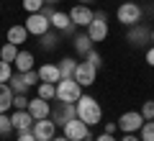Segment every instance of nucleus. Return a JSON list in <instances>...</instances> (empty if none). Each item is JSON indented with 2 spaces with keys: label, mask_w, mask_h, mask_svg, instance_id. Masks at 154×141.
<instances>
[{
  "label": "nucleus",
  "mask_w": 154,
  "mask_h": 141,
  "mask_svg": "<svg viewBox=\"0 0 154 141\" xmlns=\"http://www.w3.org/2000/svg\"><path fill=\"white\" fill-rule=\"evenodd\" d=\"M139 139L141 141H154V121H144V126L139 128Z\"/></svg>",
  "instance_id": "25"
},
{
  "label": "nucleus",
  "mask_w": 154,
  "mask_h": 141,
  "mask_svg": "<svg viewBox=\"0 0 154 141\" xmlns=\"http://www.w3.org/2000/svg\"><path fill=\"white\" fill-rule=\"evenodd\" d=\"M41 13H44L46 18H51V16H54V8H51V5H44V8H41Z\"/></svg>",
  "instance_id": "37"
},
{
  "label": "nucleus",
  "mask_w": 154,
  "mask_h": 141,
  "mask_svg": "<svg viewBox=\"0 0 154 141\" xmlns=\"http://www.w3.org/2000/svg\"><path fill=\"white\" fill-rule=\"evenodd\" d=\"M90 3H93V0H80V5H90Z\"/></svg>",
  "instance_id": "41"
},
{
  "label": "nucleus",
  "mask_w": 154,
  "mask_h": 141,
  "mask_svg": "<svg viewBox=\"0 0 154 141\" xmlns=\"http://www.w3.org/2000/svg\"><path fill=\"white\" fill-rule=\"evenodd\" d=\"M152 44H154V31H152Z\"/></svg>",
  "instance_id": "44"
},
{
  "label": "nucleus",
  "mask_w": 154,
  "mask_h": 141,
  "mask_svg": "<svg viewBox=\"0 0 154 141\" xmlns=\"http://www.w3.org/2000/svg\"><path fill=\"white\" fill-rule=\"evenodd\" d=\"M75 105H77V118L85 121L90 128L100 123V118H103V108L98 105V100H95L93 95H80V100H77Z\"/></svg>",
  "instance_id": "1"
},
{
  "label": "nucleus",
  "mask_w": 154,
  "mask_h": 141,
  "mask_svg": "<svg viewBox=\"0 0 154 141\" xmlns=\"http://www.w3.org/2000/svg\"><path fill=\"white\" fill-rule=\"evenodd\" d=\"M38 80L41 82H59L62 80V75H59V67L57 64H41L38 67Z\"/></svg>",
  "instance_id": "16"
},
{
  "label": "nucleus",
  "mask_w": 154,
  "mask_h": 141,
  "mask_svg": "<svg viewBox=\"0 0 154 141\" xmlns=\"http://www.w3.org/2000/svg\"><path fill=\"white\" fill-rule=\"evenodd\" d=\"M38 98L54 100L57 98V85H54V82H38Z\"/></svg>",
  "instance_id": "22"
},
{
  "label": "nucleus",
  "mask_w": 154,
  "mask_h": 141,
  "mask_svg": "<svg viewBox=\"0 0 154 141\" xmlns=\"http://www.w3.org/2000/svg\"><path fill=\"white\" fill-rule=\"evenodd\" d=\"M44 5H46L44 0H23V8H26L28 13H41Z\"/></svg>",
  "instance_id": "27"
},
{
  "label": "nucleus",
  "mask_w": 154,
  "mask_h": 141,
  "mask_svg": "<svg viewBox=\"0 0 154 141\" xmlns=\"http://www.w3.org/2000/svg\"><path fill=\"white\" fill-rule=\"evenodd\" d=\"M13 108L16 110H26L28 108V98L26 95H13Z\"/></svg>",
  "instance_id": "32"
},
{
  "label": "nucleus",
  "mask_w": 154,
  "mask_h": 141,
  "mask_svg": "<svg viewBox=\"0 0 154 141\" xmlns=\"http://www.w3.org/2000/svg\"><path fill=\"white\" fill-rule=\"evenodd\" d=\"M141 5L139 3H131V0H126V3H121L118 5V21L123 23V26H136L139 21H141Z\"/></svg>",
  "instance_id": "3"
},
{
  "label": "nucleus",
  "mask_w": 154,
  "mask_h": 141,
  "mask_svg": "<svg viewBox=\"0 0 154 141\" xmlns=\"http://www.w3.org/2000/svg\"><path fill=\"white\" fill-rule=\"evenodd\" d=\"M0 11H3V5H0Z\"/></svg>",
  "instance_id": "45"
},
{
  "label": "nucleus",
  "mask_w": 154,
  "mask_h": 141,
  "mask_svg": "<svg viewBox=\"0 0 154 141\" xmlns=\"http://www.w3.org/2000/svg\"><path fill=\"white\" fill-rule=\"evenodd\" d=\"M44 3L46 5H54V3H59V0H44Z\"/></svg>",
  "instance_id": "42"
},
{
  "label": "nucleus",
  "mask_w": 154,
  "mask_h": 141,
  "mask_svg": "<svg viewBox=\"0 0 154 141\" xmlns=\"http://www.w3.org/2000/svg\"><path fill=\"white\" fill-rule=\"evenodd\" d=\"M93 16H95V13L90 11V5H75V8L69 11V18H72V23H75V26H85V28L90 26Z\"/></svg>",
  "instance_id": "14"
},
{
  "label": "nucleus",
  "mask_w": 154,
  "mask_h": 141,
  "mask_svg": "<svg viewBox=\"0 0 154 141\" xmlns=\"http://www.w3.org/2000/svg\"><path fill=\"white\" fill-rule=\"evenodd\" d=\"M62 128H64V136L69 141H82V139H88V136H90V126L85 123V121H80V118L67 121Z\"/></svg>",
  "instance_id": "6"
},
{
  "label": "nucleus",
  "mask_w": 154,
  "mask_h": 141,
  "mask_svg": "<svg viewBox=\"0 0 154 141\" xmlns=\"http://www.w3.org/2000/svg\"><path fill=\"white\" fill-rule=\"evenodd\" d=\"M51 141H69V139H67V136H54Z\"/></svg>",
  "instance_id": "40"
},
{
  "label": "nucleus",
  "mask_w": 154,
  "mask_h": 141,
  "mask_svg": "<svg viewBox=\"0 0 154 141\" xmlns=\"http://www.w3.org/2000/svg\"><path fill=\"white\" fill-rule=\"evenodd\" d=\"M88 36L93 38V44L103 41V38L108 36V16H105L103 11H98L93 16V21H90V26H88Z\"/></svg>",
  "instance_id": "4"
},
{
  "label": "nucleus",
  "mask_w": 154,
  "mask_h": 141,
  "mask_svg": "<svg viewBox=\"0 0 154 141\" xmlns=\"http://www.w3.org/2000/svg\"><path fill=\"white\" fill-rule=\"evenodd\" d=\"M8 85H11L13 95H26V90H28V85L23 82L21 72H16V75H11V80H8Z\"/></svg>",
  "instance_id": "21"
},
{
  "label": "nucleus",
  "mask_w": 154,
  "mask_h": 141,
  "mask_svg": "<svg viewBox=\"0 0 154 141\" xmlns=\"http://www.w3.org/2000/svg\"><path fill=\"white\" fill-rule=\"evenodd\" d=\"M38 38H41V46H44V49H54L57 41H59V38H57V33H51V31H46L44 36H38Z\"/></svg>",
  "instance_id": "26"
},
{
  "label": "nucleus",
  "mask_w": 154,
  "mask_h": 141,
  "mask_svg": "<svg viewBox=\"0 0 154 141\" xmlns=\"http://www.w3.org/2000/svg\"><path fill=\"white\" fill-rule=\"evenodd\" d=\"M49 23H51V28H57V31H62V33H75V23H72L69 13L54 11V16L49 18Z\"/></svg>",
  "instance_id": "13"
},
{
  "label": "nucleus",
  "mask_w": 154,
  "mask_h": 141,
  "mask_svg": "<svg viewBox=\"0 0 154 141\" xmlns=\"http://www.w3.org/2000/svg\"><path fill=\"white\" fill-rule=\"evenodd\" d=\"M57 67H59V75H62V77H72V75H75V69H77V62L69 59V57H64Z\"/></svg>",
  "instance_id": "23"
},
{
  "label": "nucleus",
  "mask_w": 154,
  "mask_h": 141,
  "mask_svg": "<svg viewBox=\"0 0 154 141\" xmlns=\"http://www.w3.org/2000/svg\"><path fill=\"white\" fill-rule=\"evenodd\" d=\"M95 75H98V67H93L88 59H85V62H77V69H75V75H72V77H75L82 87H90L95 82Z\"/></svg>",
  "instance_id": "10"
},
{
  "label": "nucleus",
  "mask_w": 154,
  "mask_h": 141,
  "mask_svg": "<svg viewBox=\"0 0 154 141\" xmlns=\"http://www.w3.org/2000/svg\"><path fill=\"white\" fill-rule=\"evenodd\" d=\"M80 95H82V85L75 77H62L57 82V100H62V103H77Z\"/></svg>",
  "instance_id": "2"
},
{
  "label": "nucleus",
  "mask_w": 154,
  "mask_h": 141,
  "mask_svg": "<svg viewBox=\"0 0 154 141\" xmlns=\"http://www.w3.org/2000/svg\"><path fill=\"white\" fill-rule=\"evenodd\" d=\"M85 59H88L93 67H100V54H98L95 49H93V51H88V54H85Z\"/></svg>",
  "instance_id": "33"
},
{
  "label": "nucleus",
  "mask_w": 154,
  "mask_h": 141,
  "mask_svg": "<svg viewBox=\"0 0 154 141\" xmlns=\"http://www.w3.org/2000/svg\"><path fill=\"white\" fill-rule=\"evenodd\" d=\"M116 128H118V123H105V133H116Z\"/></svg>",
  "instance_id": "38"
},
{
  "label": "nucleus",
  "mask_w": 154,
  "mask_h": 141,
  "mask_svg": "<svg viewBox=\"0 0 154 141\" xmlns=\"http://www.w3.org/2000/svg\"><path fill=\"white\" fill-rule=\"evenodd\" d=\"M95 141H118V139H113V133H105V131H103V133H100Z\"/></svg>",
  "instance_id": "35"
},
{
  "label": "nucleus",
  "mask_w": 154,
  "mask_h": 141,
  "mask_svg": "<svg viewBox=\"0 0 154 141\" xmlns=\"http://www.w3.org/2000/svg\"><path fill=\"white\" fill-rule=\"evenodd\" d=\"M11 75H13V64L0 59V82H8V80H11Z\"/></svg>",
  "instance_id": "30"
},
{
  "label": "nucleus",
  "mask_w": 154,
  "mask_h": 141,
  "mask_svg": "<svg viewBox=\"0 0 154 141\" xmlns=\"http://www.w3.org/2000/svg\"><path fill=\"white\" fill-rule=\"evenodd\" d=\"M13 108V90L8 82H0V113H8Z\"/></svg>",
  "instance_id": "18"
},
{
  "label": "nucleus",
  "mask_w": 154,
  "mask_h": 141,
  "mask_svg": "<svg viewBox=\"0 0 154 141\" xmlns=\"http://www.w3.org/2000/svg\"><path fill=\"white\" fill-rule=\"evenodd\" d=\"M31 133L36 136V141H51L57 136V123L51 118H41V121H33V128Z\"/></svg>",
  "instance_id": "9"
},
{
  "label": "nucleus",
  "mask_w": 154,
  "mask_h": 141,
  "mask_svg": "<svg viewBox=\"0 0 154 141\" xmlns=\"http://www.w3.org/2000/svg\"><path fill=\"white\" fill-rule=\"evenodd\" d=\"M11 123L13 128L21 133V131H31L33 128V115L28 113V110H16V113L11 115Z\"/></svg>",
  "instance_id": "15"
},
{
  "label": "nucleus",
  "mask_w": 154,
  "mask_h": 141,
  "mask_svg": "<svg viewBox=\"0 0 154 141\" xmlns=\"http://www.w3.org/2000/svg\"><path fill=\"white\" fill-rule=\"evenodd\" d=\"M31 36V33L26 31V26H11L8 28V41L16 44V46H21V44H26V38Z\"/></svg>",
  "instance_id": "19"
},
{
  "label": "nucleus",
  "mask_w": 154,
  "mask_h": 141,
  "mask_svg": "<svg viewBox=\"0 0 154 141\" xmlns=\"http://www.w3.org/2000/svg\"><path fill=\"white\" fill-rule=\"evenodd\" d=\"M141 126H144L141 110H128V113H123L121 118H118V128H121L123 133H136Z\"/></svg>",
  "instance_id": "8"
},
{
  "label": "nucleus",
  "mask_w": 154,
  "mask_h": 141,
  "mask_svg": "<svg viewBox=\"0 0 154 141\" xmlns=\"http://www.w3.org/2000/svg\"><path fill=\"white\" fill-rule=\"evenodd\" d=\"M26 31L31 33V36H44L46 31H51V23H49V18L44 16V13H28V18H26Z\"/></svg>",
  "instance_id": "5"
},
{
  "label": "nucleus",
  "mask_w": 154,
  "mask_h": 141,
  "mask_svg": "<svg viewBox=\"0 0 154 141\" xmlns=\"http://www.w3.org/2000/svg\"><path fill=\"white\" fill-rule=\"evenodd\" d=\"M126 38H128L131 46H139V49H141L146 41H152V31H149L146 26H139V23H136V26H128Z\"/></svg>",
  "instance_id": "11"
},
{
  "label": "nucleus",
  "mask_w": 154,
  "mask_h": 141,
  "mask_svg": "<svg viewBox=\"0 0 154 141\" xmlns=\"http://www.w3.org/2000/svg\"><path fill=\"white\" fill-rule=\"evenodd\" d=\"M16 57H18V46H16V44L8 41L5 46L0 49V59H3V62H11V64H13V62H16Z\"/></svg>",
  "instance_id": "24"
},
{
  "label": "nucleus",
  "mask_w": 154,
  "mask_h": 141,
  "mask_svg": "<svg viewBox=\"0 0 154 141\" xmlns=\"http://www.w3.org/2000/svg\"><path fill=\"white\" fill-rule=\"evenodd\" d=\"M26 110L33 115V121H41V118H49V115H51V105H49V100H44V98L28 100V108Z\"/></svg>",
  "instance_id": "12"
},
{
  "label": "nucleus",
  "mask_w": 154,
  "mask_h": 141,
  "mask_svg": "<svg viewBox=\"0 0 154 141\" xmlns=\"http://www.w3.org/2000/svg\"><path fill=\"white\" fill-rule=\"evenodd\" d=\"M121 141H139V136H134V133H126Z\"/></svg>",
  "instance_id": "39"
},
{
  "label": "nucleus",
  "mask_w": 154,
  "mask_h": 141,
  "mask_svg": "<svg viewBox=\"0 0 154 141\" xmlns=\"http://www.w3.org/2000/svg\"><path fill=\"white\" fill-rule=\"evenodd\" d=\"M16 141H36V136L31 133V131H21V133H18V139Z\"/></svg>",
  "instance_id": "34"
},
{
  "label": "nucleus",
  "mask_w": 154,
  "mask_h": 141,
  "mask_svg": "<svg viewBox=\"0 0 154 141\" xmlns=\"http://www.w3.org/2000/svg\"><path fill=\"white\" fill-rule=\"evenodd\" d=\"M16 72H28V69H33V54L31 51H18V57H16Z\"/></svg>",
  "instance_id": "20"
},
{
  "label": "nucleus",
  "mask_w": 154,
  "mask_h": 141,
  "mask_svg": "<svg viewBox=\"0 0 154 141\" xmlns=\"http://www.w3.org/2000/svg\"><path fill=\"white\" fill-rule=\"evenodd\" d=\"M82 141H95V139H90V136H88V139H82Z\"/></svg>",
  "instance_id": "43"
},
{
  "label": "nucleus",
  "mask_w": 154,
  "mask_h": 141,
  "mask_svg": "<svg viewBox=\"0 0 154 141\" xmlns=\"http://www.w3.org/2000/svg\"><path fill=\"white\" fill-rule=\"evenodd\" d=\"M21 77H23V82H26L28 87H33L36 82H41V80H38V69H28V72H21Z\"/></svg>",
  "instance_id": "28"
},
{
  "label": "nucleus",
  "mask_w": 154,
  "mask_h": 141,
  "mask_svg": "<svg viewBox=\"0 0 154 141\" xmlns=\"http://www.w3.org/2000/svg\"><path fill=\"white\" fill-rule=\"evenodd\" d=\"M51 121H54L57 126H64L67 121H72V118H77V105L75 103H57L54 105V110H51V115H49Z\"/></svg>",
  "instance_id": "7"
},
{
  "label": "nucleus",
  "mask_w": 154,
  "mask_h": 141,
  "mask_svg": "<svg viewBox=\"0 0 154 141\" xmlns=\"http://www.w3.org/2000/svg\"><path fill=\"white\" fill-rule=\"evenodd\" d=\"M13 131V123H11V115L0 113V136H8Z\"/></svg>",
  "instance_id": "29"
},
{
  "label": "nucleus",
  "mask_w": 154,
  "mask_h": 141,
  "mask_svg": "<svg viewBox=\"0 0 154 141\" xmlns=\"http://www.w3.org/2000/svg\"><path fill=\"white\" fill-rule=\"evenodd\" d=\"M141 115H144V121H154V100H146L141 105Z\"/></svg>",
  "instance_id": "31"
},
{
  "label": "nucleus",
  "mask_w": 154,
  "mask_h": 141,
  "mask_svg": "<svg viewBox=\"0 0 154 141\" xmlns=\"http://www.w3.org/2000/svg\"><path fill=\"white\" fill-rule=\"evenodd\" d=\"M146 64H149V67H154V46L146 51Z\"/></svg>",
  "instance_id": "36"
},
{
  "label": "nucleus",
  "mask_w": 154,
  "mask_h": 141,
  "mask_svg": "<svg viewBox=\"0 0 154 141\" xmlns=\"http://www.w3.org/2000/svg\"><path fill=\"white\" fill-rule=\"evenodd\" d=\"M72 46H75V51H77L80 57H85L88 51H93L95 44H93V38H90L88 33H77V36L72 38Z\"/></svg>",
  "instance_id": "17"
}]
</instances>
